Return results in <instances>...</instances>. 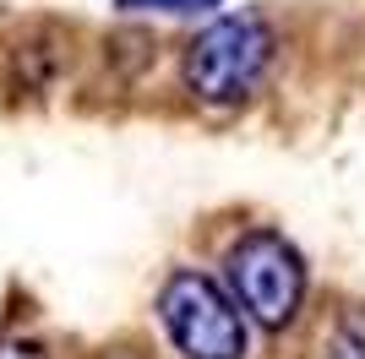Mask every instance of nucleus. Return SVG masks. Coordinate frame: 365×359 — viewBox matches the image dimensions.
Instances as JSON below:
<instances>
[{"label":"nucleus","mask_w":365,"mask_h":359,"mask_svg":"<svg viewBox=\"0 0 365 359\" xmlns=\"http://www.w3.org/2000/svg\"><path fill=\"white\" fill-rule=\"evenodd\" d=\"M158 327L180 359H245L251 321L224 288V278L202 267H175L158 288Z\"/></svg>","instance_id":"nucleus-3"},{"label":"nucleus","mask_w":365,"mask_h":359,"mask_svg":"<svg viewBox=\"0 0 365 359\" xmlns=\"http://www.w3.org/2000/svg\"><path fill=\"white\" fill-rule=\"evenodd\" d=\"M322 359H365V311H349L333 332H327Z\"/></svg>","instance_id":"nucleus-4"},{"label":"nucleus","mask_w":365,"mask_h":359,"mask_svg":"<svg viewBox=\"0 0 365 359\" xmlns=\"http://www.w3.org/2000/svg\"><path fill=\"white\" fill-rule=\"evenodd\" d=\"M224 288L235 294V305L245 311V321L262 332H284L300 321L305 311V256L289 234L278 229H245L229 239L224 251Z\"/></svg>","instance_id":"nucleus-2"},{"label":"nucleus","mask_w":365,"mask_h":359,"mask_svg":"<svg viewBox=\"0 0 365 359\" xmlns=\"http://www.w3.org/2000/svg\"><path fill=\"white\" fill-rule=\"evenodd\" d=\"M109 359H137V354H109Z\"/></svg>","instance_id":"nucleus-7"},{"label":"nucleus","mask_w":365,"mask_h":359,"mask_svg":"<svg viewBox=\"0 0 365 359\" xmlns=\"http://www.w3.org/2000/svg\"><path fill=\"white\" fill-rule=\"evenodd\" d=\"M278 60V33L262 11H224L185 44L180 76L197 104L235 109L267 82Z\"/></svg>","instance_id":"nucleus-1"},{"label":"nucleus","mask_w":365,"mask_h":359,"mask_svg":"<svg viewBox=\"0 0 365 359\" xmlns=\"http://www.w3.org/2000/svg\"><path fill=\"white\" fill-rule=\"evenodd\" d=\"M0 359H49V354L28 338H0Z\"/></svg>","instance_id":"nucleus-6"},{"label":"nucleus","mask_w":365,"mask_h":359,"mask_svg":"<svg viewBox=\"0 0 365 359\" xmlns=\"http://www.w3.org/2000/svg\"><path fill=\"white\" fill-rule=\"evenodd\" d=\"M224 0H115V11H164V16H207Z\"/></svg>","instance_id":"nucleus-5"}]
</instances>
